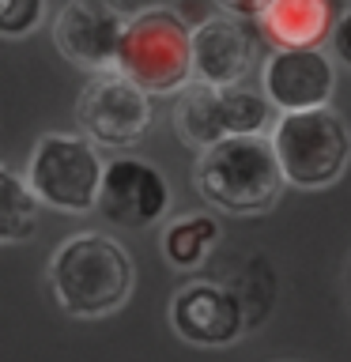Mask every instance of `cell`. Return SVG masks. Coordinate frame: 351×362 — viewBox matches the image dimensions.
I'll use <instances>...</instances> for the list:
<instances>
[{"label": "cell", "instance_id": "cell-1", "mask_svg": "<svg viewBox=\"0 0 351 362\" xmlns=\"http://www.w3.org/2000/svg\"><path fill=\"white\" fill-rule=\"evenodd\" d=\"M45 279H50L53 302L68 317L98 321V317L117 313L132 298L136 268L132 257L121 249V242H113L110 234L79 230L68 234L53 249Z\"/></svg>", "mask_w": 351, "mask_h": 362}, {"label": "cell", "instance_id": "cell-2", "mask_svg": "<svg viewBox=\"0 0 351 362\" xmlns=\"http://www.w3.org/2000/svg\"><path fill=\"white\" fill-rule=\"evenodd\" d=\"M287 185L268 136H234L208 147L192 163V189L226 215H265Z\"/></svg>", "mask_w": 351, "mask_h": 362}, {"label": "cell", "instance_id": "cell-3", "mask_svg": "<svg viewBox=\"0 0 351 362\" xmlns=\"http://www.w3.org/2000/svg\"><path fill=\"white\" fill-rule=\"evenodd\" d=\"M117 72L147 95H181L192 87V30L174 8H144L129 19Z\"/></svg>", "mask_w": 351, "mask_h": 362}, {"label": "cell", "instance_id": "cell-4", "mask_svg": "<svg viewBox=\"0 0 351 362\" xmlns=\"http://www.w3.org/2000/svg\"><path fill=\"white\" fill-rule=\"evenodd\" d=\"M280 170L294 189H328L351 163V132L333 110L280 113L268 132Z\"/></svg>", "mask_w": 351, "mask_h": 362}, {"label": "cell", "instance_id": "cell-5", "mask_svg": "<svg viewBox=\"0 0 351 362\" xmlns=\"http://www.w3.org/2000/svg\"><path fill=\"white\" fill-rule=\"evenodd\" d=\"M102 163L98 147L84 132H45L30 151L27 181L42 208L61 215H87L98 208L102 192Z\"/></svg>", "mask_w": 351, "mask_h": 362}, {"label": "cell", "instance_id": "cell-6", "mask_svg": "<svg viewBox=\"0 0 351 362\" xmlns=\"http://www.w3.org/2000/svg\"><path fill=\"white\" fill-rule=\"evenodd\" d=\"M276 124V106L253 87H200L192 83L174 102V132L185 147H208L234 136H265Z\"/></svg>", "mask_w": 351, "mask_h": 362}, {"label": "cell", "instance_id": "cell-7", "mask_svg": "<svg viewBox=\"0 0 351 362\" xmlns=\"http://www.w3.org/2000/svg\"><path fill=\"white\" fill-rule=\"evenodd\" d=\"M79 132L95 147H132L151 129V95L140 90L121 72L91 76L76 98Z\"/></svg>", "mask_w": 351, "mask_h": 362}, {"label": "cell", "instance_id": "cell-8", "mask_svg": "<svg viewBox=\"0 0 351 362\" xmlns=\"http://www.w3.org/2000/svg\"><path fill=\"white\" fill-rule=\"evenodd\" d=\"M129 11L117 0H64L53 16V45L64 61L87 72H117Z\"/></svg>", "mask_w": 351, "mask_h": 362}, {"label": "cell", "instance_id": "cell-9", "mask_svg": "<svg viewBox=\"0 0 351 362\" xmlns=\"http://www.w3.org/2000/svg\"><path fill=\"white\" fill-rule=\"evenodd\" d=\"M95 211H102V219L121 230H147V226L163 223V215L170 211V185L163 170L136 155H121L106 163Z\"/></svg>", "mask_w": 351, "mask_h": 362}, {"label": "cell", "instance_id": "cell-10", "mask_svg": "<svg viewBox=\"0 0 351 362\" xmlns=\"http://www.w3.org/2000/svg\"><path fill=\"white\" fill-rule=\"evenodd\" d=\"M170 328L192 347H231L246 332V305L223 283L192 279L170 298Z\"/></svg>", "mask_w": 351, "mask_h": 362}, {"label": "cell", "instance_id": "cell-11", "mask_svg": "<svg viewBox=\"0 0 351 362\" xmlns=\"http://www.w3.org/2000/svg\"><path fill=\"white\" fill-rule=\"evenodd\" d=\"M260 90L276 113L325 110L336 90V64L325 49H272L260 68Z\"/></svg>", "mask_w": 351, "mask_h": 362}, {"label": "cell", "instance_id": "cell-12", "mask_svg": "<svg viewBox=\"0 0 351 362\" xmlns=\"http://www.w3.org/2000/svg\"><path fill=\"white\" fill-rule=\"evenodd\" d=\"M253 72V38L234 16H212L192 30V83L246 87Z\"/></svg>", "mask_w": 351, "mask_h": 362}, {"label": "cell", "instance_id": "cell-13", "mask_svg": "<svg viewBox=\"0 0 351 362\" xmlns=\"http://www.w3.org/2000/svg\"><path fill=\"white\" fill-rule=\"evenodd\" d=\"M257 27L276 49H321L336 30L333 0H272Z\"/></svg>", "mask_w": 351, "mask_h": 362}, {"label": "cell", "instance_id": "cell-14", "mask_svg": "<svg viewBox=\"0 0 351 362\" xmlns=\"http://www.w3.org/2000/svg\"><path fill=\"white\" fill-rule=\"evenodd\" d=\"M215 242H219V223H215V215H181V219H174L163 230V257L170 268H200L204 257L215 249Z\"/></svg>", "mask_w": 351, "mask_h": 362}, {"label": "cell", "instance_id": "cell-15", "mask_svg": "<svg viewBox=\"0 0 351 362\" xmlns=\"http://www.w3.org/2000/svg\"><path fill=\"white\" fill-rule=\"evenodd\" d=\"M42 200L34 197L30 181L0 163V245L27 242L38 226Z\"/></svg>", "mask_w": 351, "mask_h": 362}, {"label": "cell", "instance_id": "cell-16", "mask_svg": "<svg viewBox=\"0 0 351 362\" xmlns=\"http://www.w3.org/2000/svg\"><path fill=\"white\" fill-rule=\"evenodd\" d=\"M45 0H0V38H27L38 30Z\"/></svg>", "mask_w": 351, "mask_h": 362}, {"label": "cell", "instance_id": "cell-17", "mask_svg": "<svg viewBox=\"0 0 351 362\" xmlns=\"http://www.w3.org/2000/svg\"><path fill=\"white\" fill-rule=\"evenodd\" d=\"M219 8L223 16H234V19H260L272 8V0H219Z\"/></svg>", "mask_w": 351, "mask_h": 362}, {"label": "cell", "instance_id": "cell-18", "mask_svg": "<svg viewBox=\"0 0 351 362\" xmlns=\"http://www.w3.org/2000/svg\"><path fill=\"white\" fill-rule=\"evenodd\" d=\"M333 49H336L340 61H344V68L351 72V8H347L344 16L336 19V30H333Z\"/></svg>", "mask_w": 351, "mask_h": 362}]
</instances>
